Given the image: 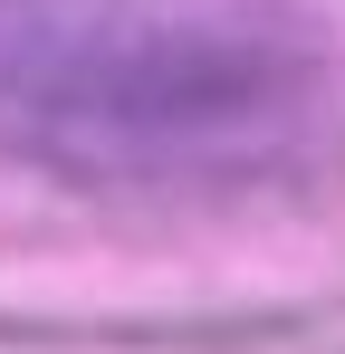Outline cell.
Instances as JSON below:
<instances>
[{"label": "cell", "instance_id": "obj_1", "mask_svg": "<svg viewBox=\"0 0 345 354\" xmlns=\"http://www.w3.org/2000/svg\"><path fill=\"white\" fill-rule=\"evenodd\" d=\"M345 67L269 0H0V144L115 192H249L326 153Z\"/></svg>", "mask_w": 345, "mask_h": 354}]
</instances>
